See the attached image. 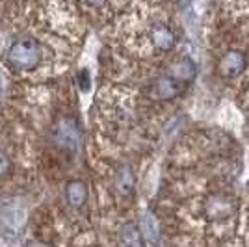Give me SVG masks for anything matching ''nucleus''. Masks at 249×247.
Listing matches in <instances>:
<instances>
[{"label":"nucleus","mask_w":249,"mask_h":247,"mask_svg":"<svg viewBox=\"0 0 249 247\" xmlns=\"http://www.w3.org/2000/svg\"><path fill=\"white\" fill-rule=\"evenodd\" d=\"M52 140L58 149H62L63 153H76L80 141H82V130L80 123L74 115H63L58 119V123L54 124L52 130Z\"/></svg>","instance_id":"nucleus-2"},{"label":"nucleus","mask_w":249,"mask_h":247,"mask_svg":"<svg viewBox=\"0 0 249 247\" xmlns=\"http://www.w3.org/2000/svg\"><path fill=\"white\" fill-rule=\"evenodd\" d=\"M11 171V160L4 151H0V178L6 176Z\"/></svg>","instance_id":"nucleus-14"},{"label":"nucleus","mask_w":249,"mask_h":247,"mask_svg":"<svg viewBox=\"0 0 249 247\" xmlns=\"http://www.w3.org/2000/svg\"><path fill=\"white\" fill-rule=\"evenodd\" d=\"M119 242L124 244V246H134V247L145 244L143 234H142V227H138L136 223H132V221L124 223V225L119 229Z\"/></svg>","instance_id":"nucleus-11"},{"label":"nucleus","mask_w":249,"mask_h":247,"mask_svg":"<svg viewBox=\"0 0 249 247\" xmlns=\"http://www.w3.org/2000/svg\"><path fill=\"white\" fill-rule=\"evenodd\" d=\"M88 186L82 180H71L65 186V201L71 208H82L88 201Z\"/></svg>","instance_id":"nucleus-10"},{"label":"nucleus","mask_w":249,"mask_h":247,"mask_svg":"<svg viewBox=\"0 0 249 247\" xmlns=\"http://www.w3.org/2000/svg\"><path fill=\"white\" fill-rule=\"evenodd\" d=\"M142 234H143V240L147 244L158 242V225H156V219L151 212H147L142 219Z\"/></svg>","instance_id":"nucleus-12"},{"label":"nucleus","mask_w":249,"mask_h":247,"mask_svg":"<svg viewBox=\"0 0 249 247\" xmlns=\"http://www.w3.org/2000/svg\"><path fill=\"white\" fill-rule=\"evenodd\" d=\"M182 91H184V86L177 82L175 78H171L169 74H162L155 82V95L162 101H171Z\"/></svg>","instance_id":"nucleus-8"},{"label":"nucleus","mask_w":249,"mask_h":247,"mask_svg":"<svg viewBox=\"0 0 249 247\" xmlns=\"http://www.w3.org/2000/svg\"><path fill=\"white\" fill-rule=\"evenodd\" d=\"M248 65V56L242 51H229L219 60L218 71L223 78H236L240 76Z\"/></svg>","instance_id":"nucleus-5"},{"label":"nucleus","mask_w":249,"mask_h":247,"mask_svg":"<svg viewBox=\"0 0 249 247\" xmlns=\"http://www.w3.org/2000/svg\"><path fill=\"white\" fill-rule=\"evenodd\" d=\"M234 210H236L234 199L225 195V194L210 195L207 199V203H205V216H207L208 219H214V221L227 219Z\"/></svg>","instance_id":"nucleus-4"},{"label":"nucleus","mask_w":249,"mask_h":247,"mask_svg":"<svg viewBox=\"0 0 249 247\" xmlns=\"http://www.w3.org/2000/svg\"><path fill=\"white\" fill-rule=\"evenodd\" d=\"M114 186H115V190H117L123 197H128V195H132V194H134L136 176H134L132 167H130L128 164L119 165V169L115 171Z\"/></svg>","instance_id":"nucleus-9"},{"label":"nucleus","mask_w":249,"mask_h":247,"mask_svg":"<svg viewBox=\"0 0 249 247\" xmlns=\"http://www.w3.org/2000/svg\"><path fill=\"white\" fill-rule=\"evenodd\" d=\"M76 82H78V88H80L82 91H88V89H89L91 78H89V72H88V69H82V71L76 74Z\"/></svg>","instance_id":"nucleus-13"},{"label":"nucleus","mask_w":249,"mask_h":247,"mask_svg":"<svg viewBox=\"0 0 249 247\" xmlns=\"http://www.w3.org/2000/svg\"><path fill=\"white\" fill-rule=\"evenodd\" d=\"M41 60V45L34 37H19L4 52V63L13 71H34Z\"/></svg>","instance_id":"nucleus-1"},{"label":"nucleus","mask_w":249,"mask_h":247,"mask_svg":"<svg viewBox=\"0 0 249 247\" xmlns=\"http://www.w3.org/2000/svg\"><path fill=\"white\" fill-rule=\"evenodd\" d=\"M24 227V208L17 201H10L0 208V234L6 240H15Z\"/></svg>","instance_id":"nucleus-3"},{"label":"nucleus","mask_w":249,"mask_h":247,"mask_svg":"<svg viewBox=\"0 0 249 247\" xmlns=\"http://www.w3.org/2000/svg\"><path fill=\"white\" fill-rule=\"evenodd\" d=\"M84 2H86L89 8H103L108 0H84Z\"/></svg>","instance_id":"nucleus-15"},{"label":"nucleus","mask_w":249,"mask_h":247,"mask_svg":"<svg viewBox=\"0 0 249 247\" xmlns=\"http://www.w3.org/2000/svg\"><path fill=\"white\" fill-rule=\"evenodd\" d=\"M151 41L155 45V49L162 52H169L175 49L177 45V34L171 26H167L164 22H158L151 28V34H149Z\"/></svg>","instance_id":"nucleus-7"},{"label":"nucleus","mask_w":249,"mask_h":247,"mask_svg":"<svg viewBox=\"0 0 249 247\" xmlns=\"http://www.w3.org/2000/svg\"><path fill=\"white\" fill-rule=\"evenodd\" d=\"M171 78H175L178 84H182L186 88L188 84H192L197 76V65L192 58H180L173 62L169 67H167V72Z\"/></svg>","instance_id":"nucleus-6"}]
</instances>
